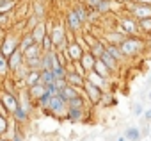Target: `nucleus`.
Returning a JSON list of instances; mask_svg holds the SVG:
<instances>
[{
  "label": "nucleus",
  "mask_w": 151,
  "mask_h": 141,
  "mask_svg": "<svg viewBox=\"0 0 151 141\" xmlns=\"http://www.w3.org/2000/svg\"><path fill=\"white\" fill-rule=\"evenodd\" d=\"M144 41L139 38V36H126L121 43H119V48L123 52L124 57H135L139 55L142 50H144Z\"/></svg>",
  "instance_id": "1"
},
{
  "label": "nucleus",
  "mask_w": 151,
  "mask_h": 141,
  "mask_svg": "<svg viewBox=\"0 0 151 141\" xmlns=\"http://www.w3.org/2000/svg\"><path fill=\"white\" fill-rule=\"evenodd\" d=\"M124 7H126L128 15L133 16L137 22H139V20L151 18V6H147V4H139V2H135V0H133V2L124 4Z\"/></svg>",
  "instance_id": "2"
},
{
  "label": "nucleus",
  "mask_w": 151,
  "mask_h": 141,
  "mask_svg": "<svg viewBox=\"0 0 151 141\" xmlns=\"http://www.w3.org/2000/svg\"><path fill=\"white\" fill-rule=\"evenodd\" d=\"M46 111L52 113V114H55V116H66L68 114V102H66V98L60 93L53 95L50 98L48 105H46Z\"/></svg>",
  "instance_id": "3"
},
{
  "label": "nucleus",
  "mask_w": 151,
  "mask_h": 141,
  "mask_svg": "<svg viewBox=\"0 0 151 141\" xmlns=\"http://www.w3.org/2000/svg\"><path fill=\"white\" fill-rule=\"evenodd\" d=\"M117 31H121L124 36H139V32H140V29H139V22L133 18V16H123L121 20H119V29Z\"/></svg>",
  "instance_id": "4"
},
{
  "label": "nucleus",
  "mask_w": 151,
  "mask_h": 141,
  "mask_svg": "<svg viewBox=\"0 0 151 141\" xmlns=\"http://www.w3.org/2000/svg\"><path fill=\"white\" fill-rule=\"evenodd\" d=\"M20 39H22V36H16V34H13V32L6 34L4 39H2V43H0V50H2V54H4L6 57H9V55L20 47Z\"/></svg>",
  "instance_id": "5"
},
{
  "label": "nucleus",
  "mask_w": 151,
  "mask_h": 141,
  "mask_svg": "<svg viewBox=\"0 0 151 141\" xmlns=\"http://www.w3.org/2000/svg\"><path fill=\"white\" fill-rule=\"evenodd\" d=\"M84 93H86L87 100H89L93 105H96V104H100V102L103 100V89H101L100 86L93 84V82L87 81V79H86V84H84Z\"/></svg>",
  "instance_id": "6"
},
{
  "label": "nucleus",
  "mask_w": 151,
  "mask_h": 141,
  "mask_svg": "<svg viewBox=\"0 0 151 141\" xmlns=\"http://www.w3.org/2000/svg\"><path fill=\"white\" fill-rule=\"evenodd\" d=\"M0 100H2V104H4V107L7 109V113L13 116V113L18 109V105H20V98L14 95V93H11V91H4V93H0Z\"/></svg>",
  "instance_id": "7"
},
{
  "label": "nucleus",
  "mask_w": 151,
  "mask_h": 141,
  "mask_svg": "<svg viewBox=\"0 0 151 141\" xmlns=\"http://www.w3.org/2000/svg\"><path fill=\"white\" fill-rule=\"evenodd\" d=\"M82 20L78 18V15L75 13L73 9H69L68 11V15H66V27L69 29V32H75V34H78L80 31H82Z\"/></svg>",
  "instance_id": "8"
},
{
  "label": "nucleus",
  "mask_w": 151,
  "mask_h": 141,
  "mask_svg": "<svg viewBox=\"0 0 151 141\" xmlns=\"http://www.w3.org/2000/svg\"><path fill=\"white\" fill-rule=\"evenodd\" d=\"M66 81L69 86H75L78 89H84V84H86V75L78 73L75 68H68V75H66Z\"/></svg>",
  "instance_id": "9"
},
{
  "label": "nucleus",
  "mask_w": 151,
  "mask_h": 141,
  "mask_svg": "<svg viewBox=\"0 0 151 141\" xmlns=\"http://www.w3.org/2000/svg\"><path fill=\"white\" fill-rule=\"evenodd\" d=\"M66 52H68V57H69V61L71 63H77V61H80L82 59V55H84V47L75 39V41H69V45H68V48H66Z\"/></svg>",
  "instance_id": "10"
},
{
  "label": "nucleus",
  "mask_w": 151,
  "mask_h": 141,
  "mask_svg": "<svg viewBox=\"0 0 151 141\" xmlns=\"http://www.w3.org/2000/svg\"><path fill=\"white\" fill-rule=\"evenodd\" d=\"M46 29H48V25H46L45 22H39V23L30 31V34L34 36V41H36V43H39V45H41V41L45 39V36L48 34V31H46Z\"/></svg>",
  "instance_id": "11"
},
{
  "label": "nucleus",
  "mask_w": 151,
  "mask_h": 141,
  "mask_svg": "<svg viewBox=\"0 0 151 141\" xmlns=\"http://www.w3.org/2000/svg\"><path fill=\"white\" fill-rule=\"evenodd\" d=\"M86 79L87 81H91L93 84H96V86H100L101 89H105V88H109V79H105V77H101L100 73H96L94 70H91V72H87V75H86Z\"/></svg>",
  "instance_id": "12"
},
{
  "label": "nucleus",
  "mask_w": 151,
  "mask_h": 141,
  "mask_svg": "<svg viewBox=\"0 0 151 141\" xmlns=\"http://www.w3.org/2000/svg\"><path fill=\"white\" fill-rule=\"evenodd\" d=\"M96 61H98V57H94L91 50H86L84 55H82V59H80V64L84 66L86 72H91V70L94 68V64H96Z\"/></svg>",
  "instance_id": "13"
},
{
  "label": "nucleus",
  "mask_w": 151,
  "mask_h": 141,
  "mask_svg": "<svg viewBox=\"0 0 151 141\" xmlns=\"http://www.w3.org/2000/svg\"><path fill=\"white\" fill-rule=\"evenodd\" d=\"M7 59H9V70H11V72H14V70H16L20 64H23V61H25V59H23V52H22L20 48H16Z\"/></svg>",
  "instance_id": "14"
},
{
  "label": "nucleus",
  "mask_w": 151,
  "mask_h": 141,
  "mask_svg": "<svg viewBox=\"0 0 151 141\" xmlns=\"http://www.w3.org/2000/svg\"><path fill=\"white\" fill-rule=\"evenodd\" d=\"M45 91H46V86L45 84H36V86H30V88H27V93H29V97H30V100L32 102H37L43 95H45Z\"/></svg>",
  "instance_id": "15"
},
{
  "label": "nucleus",
  "mask_w": 151,
  "mask_h": 141,
  "mask_svg": "<svg viewBox=\"0 0 151 141\" xmlns=\"http://www.w3.org/2000/svg\"><path fill=\"white\" fill-rule=\"evenodd\" d=\"M59 93H60V95L66 98V102H69V100H73V98H77V97H80V95H82V91H80L78 88H75V86H69V84H68L64 89H60Z\"/></svg>",
  "instance_id": "16"
},
{
  "label": "nucleus",
  "mask_w": 151,
  "mask_h": 141,
  "mask_svg": "<svg viewBox=\"0 0 151 141\" xmlns=\"http://www.w3.org/2000/svg\"><path fill=\"white\" fill-rule=\"evenodd\" d=\"M45 52H43V48H41V45L39 43H34V45H30L25 52H23V59H34V57H41Z\"/></svg>",
  "instance_id": "17"
},
{
  "label": "nucleus",
  "mask_w": 151,
  "mask_h": 141,
  "mask_svg": "<svg viewBox=\"0 0 151 141\" xmlns=\"http://www.w3.org/2000/svg\"><path fill=\"white\" fill-rule=\"evenodd\" d=\"M93 70H94L96 73H100L101 77H105V79H109V77L112 75V70H110V68H109L101 59H98V61H96V64H94V68H93Z\"/></svg>",
  "instance_id": "18"
},
{
  "label": "nucleus",
  "mask_w": 151,
  "mask_h": 141,
  "mask_svg": "<svg viewBox=\"0 0 151 141\" xmlns=\"http://www.w3.org/2000/svg\"><path fill=\"white\" fill-rule=\"evenodd\" d=\"M100 59H101V61H103L110 70H112V73H114V72H117V68H119V61H116V59L107 52V48H105V52L101 54V57H100Z\"/></svg>",
  "instance_id": "19"
},
{
  "label": "nucleus",
  "mask_w": 151,
  "mask_h": 141,
  "mask_svg": "<svg viewBox=\"0 0 151 141\" xmlns=\"http://www.w3.org/2000/svg\"><path fill=\"white\" fill-rule=\"evenodd\" d=\"M66 118L71 120V121H78V120L84 118V109H82V107H71V105H68V114H66Z\"/></svg>",
  "instance_id": "20"
},
{
  "label": "nucleus",
  "mask_w": 151,
  "mask_h": 141,
  "mask_svg": "<svg viewBox=\"0 0 151 141\" xmlns=\"http://www.w3.org/2000/svg\"><path fill=\"white\" fill-rule=\"evenodd\" d=\"M105 48H107V52L116 59V61H119V63H123L124 61V55H123V52H121V48H119V45H110V43H105Z\"/></svg>",
  "instance_id": "21"
},
{
  "label": "nucleus",
  "mask_w": 151,
  "mask_h": 141,
  "mask_svg": "<svg viewBox=\"0 0 151 141\" xmlns=\"http://www.w3.org/2000/svg\"><path fill=\"white\" fill-rule=\"evenodd\" d=\"M13 118H14L18 123H25V121L29 120V109H27L25 105H22V104H20V105H18V109L13 113Z\"/></svg>",
  "instance_id": "22"
},
{
  "label": "nucleus",
  "mask_w": 151,
  "mask_h": 141,
  "mask_svg": "<svg viewBox=\"0 0 151 141\" xmlns=\"http://www.w3.org/2000/svg\"><path fill=\"white\" fill-rule=\"evenodd\" d=\"M39 82H41V70H30V73H29L27 79H25L27 88L36 86V84H39Z\"/></svg>",
  "instance_id": "23"
},
{
  "label": "nucleus",
  "mask_w": 151,
  "mask_h": 141,
  "mask_svg": "<svg viewBox=\"0 0 151 141\" xmlns=\"http://www.w3.org/2000/svg\"><path fill=\"white\" fill-rule=\"evenodd\" d=\"M34 43H36V41H34V36H32L30 32H23V34H22V39H20V47H18V48H20L22 52H25V50H27L30 45H34Z\"/></svg>",
  "instance_id": "24"
},
{
  "label": "nucleus",
  "mask_w": 151,
  "mask_h": 141,
  "mask_svg": "<svg viewBox=\"0 0 151 141\" xmlns=\"http://www.w3.org/2000/svg\"><path fill=\"white\" fill-rule=\"evenodd\" d=\"M124 137H126L128 141H140L142 132H140V129H137V127H128V129L124 130Z\"/></svg>",
  "instance_id": "25"
},
{
  "label": "nucleus",
  "mask_w": 151,
  "mask_h": 141,
  "mask_svg": "<svg viewBox=\"0 0 151 141\" xmlns=\"http://www.w3.org/2000/svg\"><path fill=\"white\" fill-rule=\"evenodd\" d=\"M124 38H126V36H124L121 31H112V32L107 34V43H110V45H119Z\"/></svg>",
  "instance_id": "26"
},
{
  "label": "nucleus",
  "mask_w": 151,
  "mask_h": 141,
  "mask_svg": "<svg viewBox=\"0 0 151 141\" xmlns=\"http://www.w3.org/2000/svg\"><path fill=\"white\" fill-rule=\"evenodd\" d=\"M14 7H16V0H0V15L13 13Z\"/></svg>",
  "instance_id": "27"
},
{
  "label": "nucleus",
  "mask_w": 151,
  "mask_h": 141,
  "mask_svg": "<svg viewBox=\"0 0 151 141\" xmlns=\"http://www.w3.org/2000/svg\"><path fill=\"white\" fill-rule=\"evenodd\" d=\"M7 73H11V70H9V59L2 54V50H0V77H6Z\"/></svg>",
  "instance_id": "28"
},
{
  "label": "nucleus",
  "mask_w": 151,
  "mask_h": 141,
  "mask_svg": "<svg viewBox=\"0 0 151 141\" xmlns=\"http://www.w3.org/2000/svg\"><path fill=\"white\" fill-rule=\"evenodd\" d=\"M55 82V75L52 70H41V84L48 86V84H53Z\"/></svg>",
  "instance_id": "29"
},
{
  "label": "nucleus",
  "mask_w": 151,
  "mask_h": 141,
  "mask_svg": "<svg viewBox=\"0 0 151 141\" xmlns=\"http://www.w3.org/2000/svg\"><path fill=\"white\" fill-rule=\"evenodd\" d=\"M41 48H43V52H52L53 50V41H52V36H50V32L45 36V39L41 41Z\"/></svg>",
  "instance_id": "30"
},
{
  "label": "nucleus",
  "mask_w": 151,
  "mask_h": 141,
  "mask_svg": "<svg viewBox=\"0 0 151 141\" xmlns=\"http://www.w3.org/2000/svg\"><path fill=\"white\" fill-rule=\"evenodd\" d=\"M91 52H93V55H94V57H98V59H100V57H101V54L105 52V43H103V41H98V43L91 48Z\"/></svg>",
  "instance_id": "31"
},
{
  "label": "nucleus",
  "mask_w": 151,
  "mask_h": 141,
  "mask_svg": "<svg viewBox=\"0 0 151 141\" xmlns=\"http://www.w3.org/2000/svg\"><path fill=\"white\" fill-rule=\"evenodd\" d=\"M139 29H140L144 34H151V18L139 20Z\"/></svg>",
  "instance_id": "32"
},
{
  "label": "nucleus",
  "mask_w": 151,
  "mask_h": 141,
  "mask_svg": "<svg viewBox=\"0 0 151 141\" xmlns=\"http://www.w3.org/2000/svg\"><path fill=\"white\" fill-rule=\"evenodd\" d=\"M68 105H71V107H82L84 109V95H80V97H77V98H73V100H69L68 102Z\"/></svg>",
  "instance_id": "33"
},
{
  "label": "nucleus",
  "mask_w": 151,
  "mask_h": 141,
  "mask_svg": "<svg viewBox=\"0 0 151 141\" xmlns=\"http://www.w3.org/2000/svg\"><path fill=\"white\" fill-rule=\"evenodd\" d=\"M7 127H9V123H7V118L0 114V136H4V134L7 132Z\"/></svg>",
  "instance_id": "34"
},
{
  "label": "nucleus",
  "mask_w": 151,
  "mask_h": 141,
  "mask_svg": "<svg viewBox=\"0 0 151 141\" xmlns=\"http://www.w3.org/2000/svg\"><path fill=\"white\" fill-rule=\"evenodd\" d=\"M133 114H135V116H142V114H144V107H142L140 102H137V104L133 105Z\"/></svg>",
  "instance_id": "35"
},
{
  "label": "nucleus",
  "mask_w": 151,
  "mask_h": 141,
  "mask_svg": "<svg viewBox=\"0 0 151 141\" xmlns=\"http://www.w3.org/2000/svg\"><path fill=\"white\" fill-rule=\"evenodd\" d=\"M142 116H144V120H146V121H151V107H149V109H146Z\"/></svg>",
  "instance_id": "36"
},
{
  "label": "nucleus",
  "mask_w": 151,
  "mask_h": 141,
  "mask_svg": "<svg viewBox=\"0 0 151 141\" xmlns=\"http://www.w3.org/2000/svg\"><path fill=\"white\" fill-rule=\"evenodd\" d=\"M13 141H22V136H20V132H14V137H13Z\"/></svg>",
  "instance_id": "37"
},
{
  "label": "nucleus",
  "mask_w": 151,
  "mask_h": 141,
  "mask_svg": "<svg viewBox=\"0 0 151 141\" xmlns=\"http://www.w3.org/2000/svg\"><path fill=\"white\" fill-rule=\"evenodd\" d=\"M135 2H139V4H147V6H151V0H135Z\"/></svg>",
  "instance_id": "38"
},
{
  "label": "nucleus",
  "mask_w": 151,
  "mask_h": 141,
  "mask_svg": "<svg viewBox=\"0 0 151 141\" xmlns=\"http://www.w3.org/2000/svg\"><path fill=\"white\" fill-rule=\"evenodd\" d=\"M116 2H119V4L124 6V4H128V2H133V0H116Z\"/></svg>",
  "instance_id": "39"
},
{
  "label": "nucleus",
  "mask_w": 151,
  "mask_h": 141,
  "mask_svg": "<svg viewBox=\"0 0 151 141\" xmlns=\"http://www.w3.org/2000/svg\"><path fill=\"white\" fill-rule=\"evenodd\" d=\"M116 141H128V139H126V137H124V136H119V137H117V139H116Z\"/></svg>",
  "instance_id": "40"
},
{
  "label": "nucleus",
  "mask_w": 151,
  "mask_h": 141,
  "mask_svg": "<svg viewBox=\"0 0 151 141\" xmlns=\"http://www.w3.org/2000/svg\"><path fill=\"white\" fill-rule=\"evenodd\" d=\"M147 84H149V88H151V75H149V79H147Z\"/></svg>",
  "instance_id": "41"
},
{
  "label": "nucleus",
  "mask_w": 151,
  "mask_h": 141,
  "mask_svg": "<svg viewBox=\"0 0 151 141\" xmlns=\"http://www.w3.org/2000/svg\"><path fill=\"white\" fill-rule=\"evenodd\" d=\"M0 141H6V139H4V137H2V136H0Z\"/></svg>",
  "instance_id": "42"
},
{
  "label": "nucleus",
  "mask_w": 151,
  "mask_h": 141,
  "mask_svg": "<svg viewBox=\"0 0 151 141\" xmlns=\"http://www.w3.org/2000/svg\"><path fill=\"white\" fill-rule=\"evenodd\" d=\"M2 31H4V29H2V27H0V34H2Z\"/></svg>",
  "instance_id": "43"
}]
</instances>
